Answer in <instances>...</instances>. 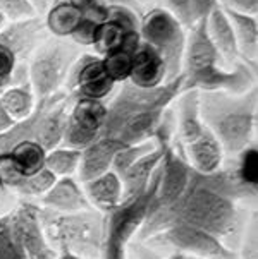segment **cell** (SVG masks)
<instances>
[{
	"instance_id": "11",
	"label": "cell",
	"mask_w": 258,
	"mask_h": 259,
	"mask_svg": "<svg viewBox=\"0 0 258 259\" xmlns=\"http://www.w3.org/2000/svg\"><path fill=\"white\" fill-rule=\"evenodd\" d=\"M190 175L191 166L185 156V149H182L177 139H174L164 149V156H162L160 163L159 187H157L155 196L152 199L148 214L159 211V209H165L176 203L179 197L182 196V192L186 191L188 182H190Z\"/></svg>"
},
{
	"instance_id": "15",
	"label": "cell",
	"mask_w": 258,
	"mask_h": 259,
	"mask_svg": "<svg viewBox=\"0 0 258 259\" xmlns=\"http://www.w3.org/2000/svg\"><path fill=\"white\" fill-rule=\"evenodd\" d=\"M139 21L136 14L129 7L121 6V4H112L108 6L107 17L102 24L98 26L95 33L93 47L97 55L103 57L105 54L112 52L122 43L124 36L131 31H138Z\"/></svg>"
},
{
	"instance_id": "1",
	"label": "cell",
	"mask_w": 258,
	"mask_h": 259,
	"mask_svg": "<svg viewBox=\"0 0 258 259\" xmlns=\"http://www.w3.org/2000/svg\"><path fill=\"white\" fill-rule=\"evenodd\" d=\"M256 208L251 203L231 199L224 194L202 186L190 175L186 191L172 206L150 213L136 234V240L159 234L174 223H185L207 232L220 240L229 251L236 254L241 237Z\"/></svg>"
},
{
	"instance_id": "24",
	"label": "cell",
	"mask_w": 258,
	"mask_h": 259,
	"mask_svg": "<svg viewBox=\"0 0 258 259\" xmlns=\"http://www.w3.org/2000/svg\"><path fill=\"white\" fill-rule=\"evenodd\" d=\"M139 45H141V36H139V29H138V31H131L126 34L119 47L114 48L112 52H108V54H105L102 57L105 72H107V76L116 84H121V82L129 79L133 57L136 54Z\"/></svg>"
},
{
	"instance_id": "7",
	"label": "cell",
	"mask_w": 258,
	"mask_h": 259,
	"mask_svg": "<svg viewBox=\"0 0 258 259\" xmlns=\"http://www.w3.org/2000/svg\"><path fill=\"white\" fill-rule=\"evenodd\" d=\"M139 36L162 57L167 69V82L181 76L186 31L176 17L162 7L152 9L139 21Z\"/></svg>"
},
{
	"instance_id": "36",
	"label": "cell",
	"mask_w": 258,
	"mask_h": 259,
	"mask_svg": "<svg viewBox=\"0 0 258 259\" xmlns=\"http://www.w3.org/2000/svg\"><path fill=\"white\" fill-rule=\"evenodd\" d=\"M23 179H24V175H21L16 170L9 153H0V182L11 189V191L16 192L17 187L23 182Z\"/></svg>"
},
{
	"instance_id": "17",
	"label": "cell",
	"mask_w": 258,
	"mask_h": 259,
	"mask_svg": "<svg viewBox=\"0 0 258 259\" xmlns=\"http://www.w3.org/2000/svg\"><path fill=\"white\" fill-rule=\"evenodd\" d=\"M121 146H124V144L114 138H100L95 143H91L90 146L81 149V160L76 172L78 181L85 184L112 170V160Z\"/></svg>"
},
{
	"instance_id": "37",
	"label": "cell",
	"mask_w": 258,
	"mask_h": 259,
	"mask_svg": "<svg viewBox=\"0 0 258 259\" xmlns=\"http://www.w3.org/2000/svg\"><path fill=\"white\" fill-rule=\"evenodd\" d=\"M170 14H172L176 19L181 23L182 28L190 29L191 26L195 24L193 16H191V9H190V0H164Z\"/></svg>"
},
{
	"instance_id": "40",
	"label": "cell",
	"mask_w": 258,
	"mask_h": 259,
	"mask_svg": "<svg viewBox=\"0 0 258 259\" xmlns=\"http://www.w3.org/2000/svg\"><path fill=\"white\" fill-rule=\"evenodd\" d=\"M17 203H19V196L0 182V218L11 213L17 206Z\"/></svg>"
},
{
	"instance_id": "16",
	"label": "cell",
	"mask_w": 258,
	"mask_h": 259,
	"mask_svg": "<svg viewBox=\"0 0 258 259\" xmlns=\"http://www.w3.org/2000/svg\"><path fill=\"white\" fill-rule=\"evenodd\" d=\"M40 206L59 213H76L91 208L81 182L76 177H60L47 194L40 197Z\"/></svg>"
},
{
	"instance_id": "19",
	"label": "cell",
	"mask_w": 258,
	"mask_h": 259,
	"mask_svg": "<svg viewBox=\"0 0 258 259\" xmlns=\"http://www.w3.org/2000/svg\"><path fill=\"white\" fill-rule=\"evenodd\" d=\"M167 146H157L146 153L143 158H139L134 165H131L124 174L121 175L122 182V203L136 199L146 191L150 186L152 179L162 163V156H164V149Z\"/></svg>"
},
{
	"instance_id": "27",
	"label": "cell",
	"mask_w": 258,
	"mask_h": 259,
	"mask_svg": "<svg viewBox=\"0 0 258 259\" xmlns=\"http://www.w3.org/2000/svg\"><path fill=\"white\" fill-rule=\"evenodd\" d=\"M0 102L6 107V110L9 112L14 120H23L34 110V105H36V96L29 81H21L17 84H12L6 88V90L0 93Z\"/></svg>"
},
{
	"instance_id": "26",
	"label": "cell",
	"mask_w": 258,
	"mask_h": 259,
	"mask_svg": "<svg viewBox=\"0 0 258 259\" xmlns=\"http://www.w3.org/2000/svg\"><path fill=\"white\" fill-rule=\"evenodd\" d=\"M72 2L83 11V23L69 39L74 45H93L95 33L107 17L108 4L105 0H72Z\"/></svg>"
},
{
	"instance_id": "22",
	"label": "cell",
	"mask_w": 258,
	"mask_h": 259,
	"mask_svg": "<svg viewBox=\"0 0 258 259\" xmlns=\"http://www.w3.org/2000/svg\"><path fill=\"white\" fill-rule=\"evenodd\" d=\"M81 186L90 206L100 213L107 214L122 204V182L119 175L112 170Z\"/></svg>"
},
{
	"instance_id": "25",
	"label": "cell",
	"mask_w": 258,
	"mask_h": 259,
	"mask_svg": "<svg viewBox=\"0 0 258 259\" xmlns=\"http://www.w3.org/2000/svg\"><path fill=\"white\" fill-rule=\"evenodd\" d=\"M224 12L229 17L231 26H233L234 38L236 43H238L239 60L246 65H250L253 71H256V43H258L256 17L239 14V12L229 11V9H224Z\"/></svg>"
},
{
	"instance_id": "33",
	"label": "cell",
	"mask_w": 258,
	"mask_h": 259,
	"mask_svg": "<svg viewBox=\"0 0 258 259\" xmlns=\"http://www.w3.org/2000/svg\"><path fill=\"white\" fill-rule=\"evenodd\" d=\"M0 12L11 23L36 17V12L28 0H0Z\"/></svg>"
},
{
	"instance_id": "23",
	"label": "cell",
	"mask_w": 258,
	"mask_h": 259,
	"mask_svg": "<svg viewBox=\"0 0 258 259\" xmlns=\"http://www.w3.org/2000/svg\"><path fill=\"white\" fill-rule=\"evenodd\" d=\"M205 28H207L210 41L217 48V52L224 59V62L227 65H234L236 62H239L238 43H236L234 38L233 26H231L229 17L226 16L220 4L205 19Z\"/></svg>"
},
{
	"instance_id": "43",
	"label": "cell",
	"mask_w": 258,
	"mask_h": 259,
	"mask_svg": "<svg viewBox=\"0 0 258 259\" xmlns=\"http://www.w3.org/2000/svg\"><path fill=\"white\" fill-rule=\"evenodd\" d=\"M57 259H95V257H85V256H78L69 251H59L57 252Z\"/></svg>"
},
{
	"instance_id": "30",
	"label": "cell",
	"mask_w": 258,
	"mask_h": 259,
	"mask_svg": "<svg viewBox=\"0 0 258 259\" xmlns=\"http://www.w3.org/2000/svg\"><path fill=\"white\" fill-rule=\"evenodd\" d=\"M57 181V177L52 172H49L47 168L38 170L36 174L28 175V177L23 179L21 186L17 187L16 194L21 197V199H40L43 194H47V191L54 186V182Z\"/></svg>"
},
{
	"instance_id": "31",
	"label": "cell",
	"mask_w": 258,
	"mask_h": 259,
	"mask_svg": "<svg viewBox=\"0 0 258 259\" xmlns=\"http://www.w3.org/2000/svg\"><path fill=\"white\" fill-rule=\"evenodd\" d=\"M157 144L154 139L145 143H139V144H124L117 149L116 156L112 160V172H116L117 175H121L129 168L131 165H134L139 158H143L146 153H150L152 149H155Z\"/></svg>"
},
{
	"instance_id": "5",
	"label": "cell",
	"mask_w": 258,
	"mask_h": 259,
	"mask_svg": "<svg viewBox=\"0 0 258 259\" xmlns=\"http://www.w3.org/2000/svg\"><path fill=\"white\" fill-rule=\"evenodd\" d=\"M160 165L152 179L150 186L136 199L117 206L114 211L105 214V235L100 259H126V249L131 240L136 239L138 230L145 222L152 199L159 187Z\"/></svg>"
},
{
	"instance_id": "13",
	"label": "cell",
	"mask_w": 258,
	"mask_h": 259,
	"mask_svg": "<svg viewBox=\"0 0 258 259\" xmlns=\"http://www.w3.org/2000/svg\"><path fill=\"white\" fill-rule=\"evenodd\" d=\"M71 98H88L103 102L114 91L116 82L107 76L102 57L97 54H81L74 60L65 79Z\"/></svg>"
},
{
	"instance_id": "35",
	"label": "cell",
	"mask_w": 258,
	"mask_h": 259,
	"mask_svg": "<svg viewBox=\"0 0 258 259\" xmlns=\"http://www.w3.org/2000/svg\"><path fill=\"white\" fill-rule=\"evenodd\" d=\"M236 256L238 259H256V211L251 213L250 220L244 227Z\"/></svg>"
},
{
	"instance_id": "42",
	"label": "cell",
	"mask_w": 258,
	"mask_h": 259,
	"mask_svg": "<svg viewBox=\"0 0 258 259\" xmlns=\"http://www.w3.org/2000/svg\"><path fill=\"white\" fill-rule=\"evenodd\" d=\"M28 2L33 6L36 14H47V11L52 6V0H28Z\"/></svg>"
},
{
	"instance_id": "10",
	"label": "cell",
	"mask_w": 258,
	"mask_h": 259,
	"mask_svg": "<svg viewBox=\"0 0 258 259\" xmlns=\"http://www.w3.org/2000/svg\"><path fill=\"white\" fill-rule=\"evenodd\" d=\"M253 86H256V71L239 60L234 65L215 64L203 71L182 76L181 91H227L233 95H243Z\"/></svg>"
},
{
	"instance_id": "44",
	"label": "cell",
	"mask_w": 258,
	"mask_h": 259,
	"mask_svg": "<svg viewBox=\"0 0 258 259\" xmlns=\"http://www.w3.org/2000/svg\"><path fill=\"white\" fill-rule=\"evenodd\" d=\"M7 23H9V21L6 19V16H4L2 12H0V31H2V29L6 28V26H7Z\"/></svg>"
},
{
	"instance_id": "38",
	"label": "cell",
	"mask_w": 258,
	"mask_h": 259,
	"mask_svg": "<svg viewBox=\"0 0 258 259\" xmlns=\"http://www.w3.org/2000/svg\"><path fill=\"white\" fill-rule=\"evenodd\" d=\"M218 4L224 9H229V11L251 17H256L258 12V0H218Z\"/></svg>"
},
{
	"instance_id": "6",
	"label": "cell",
	"mask_w": 258,
	"mask_h": 259,
	"mask_svg": "<svg viewBox=\"0 0 258 259\" xmlns=\"http://www.w3.org/2000/svg\"><path fill=\"white\" fill-rule=\"evenodd\" d=\"M45 24L40 17L7 24L0 31V93L28 79L26 59L40 45Z\"/></svg>"
},
{
	"instance_id": "9",
	"label": "cell",
	"mask_w": 258,
	"mask_h": 259,
	"mask_svg": "<svg viewBox=\"0 0 258 259\" xmlns=\"http://www.w3.org/2000/svg\"><path fill=\"white\" fill-rule=\"evenodd\" d=\"M141 242L165 252H181L203 259H238L233 251H229L213 235L185 223H174L159 234L143 239Z\"/></svg>"
},
{
	"instance_id": "41",
	"label": "cell",
	"mask_w": 258,
	"mask_h": 259,
	"mask_svg": "<svg viewBox=\"0 0 258 259\" xmlns=\"http://www.w3.org/2000/svg\"><path fill=\"white\" fill-rule=\"evenodd\" d=\"M14 124H16V120L11 115H9V112L6 110V107H4L2 102H0V134H4L6 131H9Z\"/></svg>"
},
{
	"instance_id": "14",
	"label": "cell",
	"mask_w": 258,
	"mask_h": 259,
	"mask_svg": "<svg viewBox=\"0 0 258 259\" xmlns=\"http://www.w3.org/2000/svg\"><path fill=\"white\" fill-rule=\"evenodd\" d=\"M11 222L26 259H57V251L50 245L42 228L38 204L28 199H19L11 211Z\"/></svg>"
},
{
	"instance_id": "4",
	"label": "cell",
	"mask_w": 258,
	"mask_h": 259,
	"mask_svg": "<svg viewBox=\"0 0 258 259\" xmlns=\"http://www.w3.org/2000/svg\"><path fill=\"white\" fill-rule=\"evenodd\" d=\"M181 84L182 76L152 90H143L129 81L121 82L117 95L107 105V115L100 138H116L117 131L136 115L169 108V105L181 93Z\"/></svg>"
},
{
	"instance_id": "45",
	"label": "cell",
	"mask_w": 258,
	"mask_h": 259,
	"mask_svg": "<svg viewBox=\"0 0 258 259\" xmlns=\"http://www.w3.org/2000/svg\"><path fill=\"white\" fill-rule=\"evenodd\" d=\"M182 259H203V257H196V256H188V254H182Z\"/></svg>"
},
{
	"instance_id": "20",
	"label": "cell",
	"mask_w": 258,
	"mask_h": 259,
	"mask_svg": "<svg viewBox=\"0 0 258 259\" xmlns=\"http://www.w3.org/2000/svg\"><path fill=\"white\" fill-rule=\"evenodd\" d=\"M177 112L176 115V139L181 146L193 143L200 138L207 127L203 125L200 117V96L196 90L181 91L177 95Z\"/></svg>"
},
{
	"instance_id": "12",
	"label": "cell",
	"mask_w": 258,
	"mask_h": 259,
	"mask_svg": "<svg viewBox=\"0 0 258 259\" xmlns=\"http://www.w3.org/2000/svg\"><path fill=\"white\" fill-rule=\"evenodd\" d=\"M105 115H107V105L103 102L76 98L74 105L69 108L60 144L74 149H85L90 146L102 136Z\"/></svg>"
},
{
	"instance_id": "32",
	"label": "cell",
	"mask_w": 258,
	"mask_h": 259,
	"mask_svg": "<svg viewBox=\"0 0 258 259\" xmlns=\"http://www.w3.org/2000/svg\"><path fill=\"white\" fill-rule=\"evenodd\" d=\"M0 259H26L11 222V213L0 218Z\"/></svg>"
},
{
	"instance_id": "18",
	"label": "cell",
	"mask_w": 258,
	"mask_h": 259,
	"mask_svg": "<svg viewBox=\"0 0 258 259\" xmlns=\"http://www.w3.org/2000/svg\"><path fill=\"white\" fill-rule=\"evenodd\" d=\"M128 81L143 90H152V88L167 82V69H165L164 60L157 54L155 48H152L145 41H141L133 57Z\"/></svg>"
},
{
	"instance_id": "3",
	"label": "cell",
	"mask_w": 258,
	"mask_h": 259,
	"mask_svg": "<svg viewBox=\"0 0 258 259\" xmlns=\"http://www.w3.org/2000/svg\"><path fill=\"white\" fill-rule=\"evenodd\" d=\"M42 228L52 247L78 256L100 259L105 235V214L93 208L59 213L38 204Z\"/></svg>"
},
{
	"instance_id": "2",
	"label": "cell",
	"mask_w": 258,
	"mask_h": 259,
	"mask_svg": "<svg viewBox=\"0 0 258 259\" xmlns=\"http://www.w3.org/2000/svg\"><path fill=\"white\" fill-rule=\"evenodd\" d=\"M200 117L217 138L226 156L234 158L255 144L256 86L243 95L227 91H198Z\"/></svg>"
},
{
	"instance_id": "39",
	"label": "cell",
	"mask_w": 258,
	"mask_h": 259,
	"mask_svg": "<svg viewBox=\"0 0 258 259\" xmlns=\"http://www.w3.org/2000/svg\"><path fill=\"white\" fill-rule=\"evenodd\" d=\"M218 6V0H190V9L193 21H205L210 16V12Z\"/></svg>"
},
{
	"instance_id": "28",
	"label": "cell",
	"mask_w": 258,
	"mask_h": 259,
	"mask_svg": "<svg viewBox=\"0 0 258 259\" xmlns=\"http://www.w3.org/2000/svg\"><path fill=\"white\" fill-rule=\"evenodd\" d=\"M7 153H9V156H11L16 170L21 175H24V177L33 175V174H36L38 170L45 168L47 151L36 141L17 143L16 146L9 149Z\"/></svg>"
},
{
	"instance_id": "29",
	"label": "cell",
	"mask_w": 258,
	"mask_h": 259,
	"mask_svg": "<svg viewBox=\"0 0 258 259\" xmlns=\"http://www.w3.org/2000/svg\"><path fill=\"white\" fill-rule=\"evenodd\" d=\"M81 160V149H74L67 146H57L50 151H47L45 156V168L55 175L57 179L60 177H74L78 172Z\"/></svg>"
},
{
	"instance_id": "8",
	"label": "cell",
	"mask_w": 258,
	"mask_h": 259,
	"mask_svg": "<svg viewBox=\"0 0 258 259\" xmlns=\"http://www.w3.org/2000/svg\"><path fill=\"white\" fill-rule=\"evenodd\" d=\"M78 57V45H74L72 41L52 39L36 48L31 64L28 65V81L36 100L47 98L62 90Z\"/></svg>"
},
{
	"instance_id": "34",
	"label": "cell",
	"mask_w": 258,
	"mask_h": 259,
	"mask_svg": "<svg viewBox=\"0 0 258 259\" xmlns=\"http://www.w3.org/2000/svg\"><path fill=\"white\" fill-rule=\"evenodd\" d=\"M126 259H182L181 252H165L157 251L150 245L143 244L141 240H131L126 249Z\"/></svg>"
},
{
	"instance_id": "21",
	"label": "cell",
	"mask_w": 258,
	"mask_h": 259,
	"mask_svg": "<svg viewBox=\"0 0 258 259\" xmlns=\"http://www.w3.org/2000/svg\"><path fill=\"white\" fill-rule=\"evenodd\" d=\"M182 149H185L188 163L198 174H212L224 165V149L208 129H205L202 136L196 138L193 143L182 146Z\"/></svg>"
}]
</instances>
